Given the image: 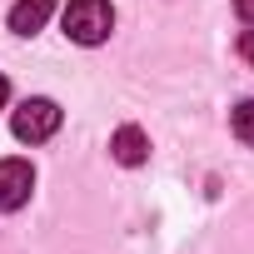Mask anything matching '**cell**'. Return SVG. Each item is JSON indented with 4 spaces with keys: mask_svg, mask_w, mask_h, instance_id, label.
<instances>
[{
    "mask_svg": "<svg viewBox=\"0 0 254 254\" xmlns=\"http://www.w3.org/2000/svg\"><path fill=\"white\" fill-rule=\"evenodd\" d=\"M234 135L254 150V100H239L234 105Z\"/></svg>",
    "mask_w": 254,
    "mask_h": 254,
    "instance_id": "cell-6",
    "label": "cell"
},
{
    "mask_svg": "<svg viewBox=\"0 0 254 254\" xmlns=\"http://www.w3.org/2000/svg\"><path fill=\"white\" fill-rule=\"evenodd\" d=\"M50 10H55V0H15L10 5V30L15 35H35L50 20Z\"/></svg>",
    "mask_w": 254,
    "mask_h": 254,
    "instance_id": "cell-5",
    "label": "cell"
},
{
    "mask_svg": "<svg viewBox=\"0 0 254 254\" xmlns=\"http://www.w3.org/2000/svg\"><path fill=\"white\" fill-rule=\"evenodd\" d=\"M10 130H15V140H25V145L50 140V135L60 130V105H55V100H45V95L25 100V105L15 110V120H10Z\"/></svg>",
    "mask_w": 254,
    "mask_h": 254,
    "instance_id": "cell-2",
    "label": "cell"
},
{
    "mask_svg": "<svg viewBox=\"0 0 254 254\" xmlns=\"http://www.w3.org/2000/svg\"><path fill=\"white\" fill-rule=\"evenodd\" d=\"M234 10H239L244 25H254V0H234Z\"/></svg>",
    "mask_w": 254,
    "mask_h": 254,
    "instance_id": "cell-8",
    "label": "cell"
},
{
    "mask_svg": "<svg viewBox=\"0 0 254 254\" xmlns=\"http://www.w3.org/2000/svg\"><path fill=\"white\" fill-rule=\"evenodd\" d=\"M239 55H244V60H249V65H254V25H249V30H244V35H239Z\"/></svg>",
    "mask_w": 254,
    "mask_h": 254,
    "instance_id": "cell-7",
    "label": "cell"
},
{
    "mask_svg": "<svg viewBox=\"0 0 254 254\" xmlns=\"http://www.w3.org/2000/svg\"><path fill=\"white\" fill-rule=\"evenodd\" d=\"M110 155H115L125 170H135V165L150 160V135L140 130V125H120V130L110 135Z\"/></svg>",
    "mask_w": 254,
    "mask_h": 254,
    "instance_id": "cell-4",
    "label": "cell"
},
{
    "mask_svg": "<svg viewBox=\"0 0 254 254\" xmlns=\"http://www.w3.org/2000/svg\"><path fill=\"white\" fill-rule=\"evenodd\" d=\"M5 100H10V80L0 75V110H5Z\"/></svg>",
    "mask_w": 254,
    "mask_h": 254,
    "instance_id": "cell-9",
    "label": "cell"
},
{
    "mask_svg": "<svg viewBox=\"0 0 254 254\" xmlns=\"http://www.w3.org/2000/svg\"><path fill=\"white\" fill-rule=\"evenodd\" d=\"M60 20H65V35H70L75 45H100V40H110V30H115L110 0H70Z\"/></svg>",
    "mask_w": 254,
    "mask_h": 254,
    "instance_id": "cell-1",
    "label": "cell"
},
{
    "mask_svg": "<svg viewBox=\"0 0 254 254\" xmlns=\"http://www.w3.org/2000/svg\"><path fill=\"white\" fill-rule=\"evenodd\" d=\"M30 190H35V170L25 160H0V214L20 209L30 199Z\"/></svg>",
    "mask_w": 254,
    "mask_h": 254,
    "instance_id": "cell-3",
    "label": "cell"
}]
</instances>
